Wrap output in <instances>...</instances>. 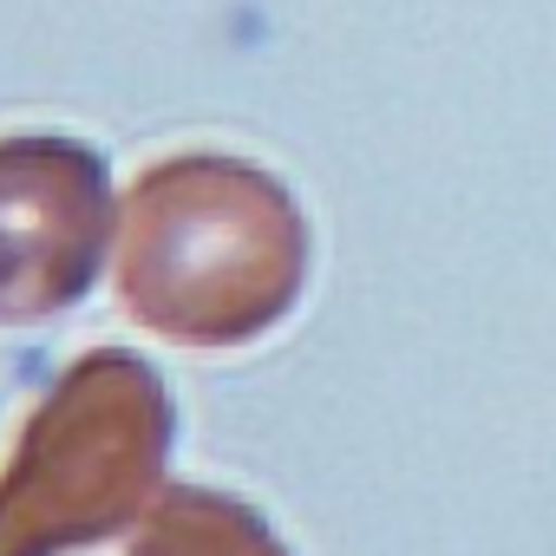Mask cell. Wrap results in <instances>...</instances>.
I'll list each match as a JSON object with an SVG mask.
<instances>
[{
    "instance_id": "cell-1",
    "label": "cell",
    "mask_w": 556,
    "mask_h": 556,
    "mask_svg": "<svg viewBox=\"0 0 556 556\" xmlns=\"http://www.w3.org/2000/svg\"><path fill=\"white\" fill-rule=\"evenodd\" d=\"M302 282V216L282 184L229 157H170L125 197V315L164 341L262 334Z\"/></svg>"
},
{
    "instance_id": "cell-4",
    "label": "cell",
    "mask_w": 556,
    "mask_h": 556,
    "mask_svg": "<svg viewBox=\"0 0 556 556\" xmlns=\"http://www.w3.org/2000/svg\"><path fill=\"white\" fill-rule=\"evenodd\" d=\"M249 543H262V523L249 510H236L229 497H210V491H177L151 517V530L138 536L131 556H236ZM262 556H282V549H262Z\"/></svg>"
},
{
    "instance_id": "cell-3",
    "label": "cell",
    "mask_w": 556,
    "mask_h": 556,
    "mask_svg": "<svg viewBox=\"0 0 556 556\" xmlns=\"http://www.w3.org/2000/svg\"><path fill=\"white\" fill-rule=\"evenodd\" d=\"M105 157L66 131L0 138V328L66 315L105 262Z\"/></svg>"
},
{
    "instance_id": "cell-2",
    "label": "cell",
    "mask_w": 556,
    "mask_h": 556,
    "mask_svg": "<svg viewBox=\"0 0 556 556\" xmlns=\"http://www.w3.org/2000/svg\"><path fill=\"white\" fill-rule=\"evenodd\" d=\"M170 400L131 354H86L0 471V556H60L131 523L164 471Z\"/></svg>"
}]
</instances>
